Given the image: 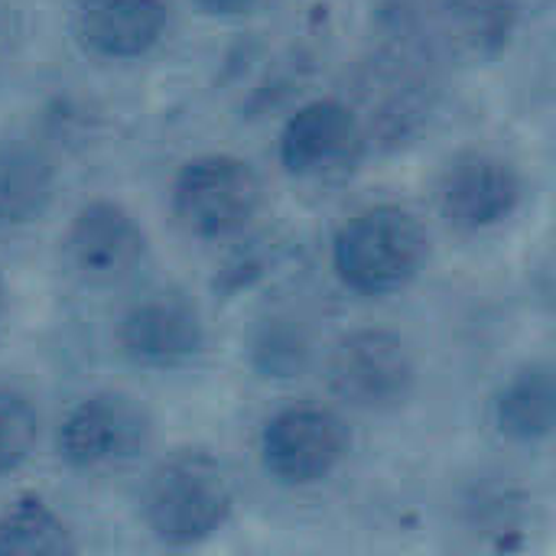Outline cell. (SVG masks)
Listing matches in <instances>:
<instances>
[{
    "label": "cell",
    "instance_id": "obj_1",
    "mask_svg": "<svg viewBox=\"0 0 556 556\" xmlns=\"http://www.w3.org/2000/svg\"><path fill=\"white\" fill-rule=\"evenodd\" d=\"M231 508V489L222 466L205 453H179L160 463L143 489L150 528L169 544L208 538Z\"/></svg>",
    "mask_w": 556,
    "mask_h": 556
},
{
    "label": "cell",
    "instance_id": "obj_2",
    "mask_svg": "<svg viewBox=\"0 0 556 556\" xmlns=\"http://www.w3.org/2000/svg\"><path fill=\"white\" fill-rule=\"evenodd\" d=\"M427 241L420 225L391 205L355 215L336 238V270L362 293H388L404 287L420 261Z\"/></svg>",
    "mask_w": 556,
    "mask_h": 556
},
{
    "label": "cell",
    "instance_id": "obj_3",
    "mask_svg": "<svg viewBox=\"0 0 556 556\" xmlns=\"http://www.w3.org/2000/svg\"><path fill=\"white\" fill-rule=\"evenodd\" d=\"M261 202V182L254 169L235 156L192 160L176 179L179 222L205 238L238 231Z\"/></svg>",
    "mask_w": 556,
    "mask_h": 556
},
{
    "label": "cell",
    "instance_id": "obj_4",
    "mask_svg": "<svg viewBox=\"0 0 556 556\" xmlns=\"http://www.w3.org/2000/svg\"><path fill=\"white\" fill-rule=\"evenodd\" d=\"M329 384L352 407L384 410L407 397L414 384V358L391 332H355L332 352Z\"/></svg>",
    "mask_w": 556,
    "mask_h": 556
},
{
    "label": "cell",
    "instance_id": "obj_5",
    "mask_svg": "<svg viewBox=\"0 0 556 556\" xmlns=\"http://www.w3.org/2000/svg\"><path fill=\"white\" fill-rule=\"evenodd\" d=\"M150 443V417L124 394L81 401L59 430V450L72 466L104 469L130 463Z\"/></svg>",
    "mask_w": 556,
    "mask_h": 556
},
{
    "label": "cell",
    "instance_id": "obj_6",
    "mask_svg": "<svg viewBox=\"0 0 556 556\" xmlns=\"http://www.w3.org/2000/svg\"><path fill=\"white\" fill-rule=\"evenodd\" d=\"M349 450L345 424L323 407H290L264 430V463L280 482L306 485L329 476Z\"/></svg>",
    "mask_w": 556,
    "mask_h": 556
},
{
    "label": "cell",
    "instance_id": "obj_7",
    "mask_svg": "<svg viewBox=\"0 0 556 556\" xmlns=\"http://www.w3.org/2000/svg\"><path fill=\"white\" fill-rule=\"evenodd\" d=\"M362 156V127L339 101L306 104L283 130V163L296 176L326 179L352 169Z\"/></svg>",
    "mask_w": 556,
    "mask_h": 556
},
{
    "label": "cell",
    "instance_id": "obj_8",
    "mask_svg": "<svg viewBox=\"0 0 556 556\" xmlns=\"http://www.w3.org/2000/svg\"><path fill=\"white\" fill-rule=\"evenodd\" d=\"M202 323L195 306L173 290H153L130 303L121 319V345L143 365H176L195 355Z\"/></svg>",
    "mask_w": 556,
    "mask_h": 556
},
{
    "label": "cell",
    "instance_id": "obj_9",
    "mask_svg": "<svg viewBox=\"0 0 556 556\" xmlns=\"http://www.w3.org/2000/svg\"><path fill=\"white\" fill-rule=\"evenodd\" d=\"M515 169L492 153L456 156L440 179V208L459 228H485L505 218L518 202Z\"/></svg>",
    "mask_w": 556,
    "mask_h": 556
},
{
    "label": "cell",
    "instance_id": "obj_10",
    "mask_svg": "<svg viewBox=\"0 0 556 556\" xmlns=\"http://www.w3.org/2000/svg\"><path fill=\"white\" fill-rule=\"evenodd\" d=\"M72 267L94 283L127 277L143 257V231L114 202H94L78 212L68 231Z\"/></svg>",
    "mask_w": 556,
    "mask_h": 556
},
{
    "label": "cell",
    "instance_id": "obj_11",
    "mask_svg": "<svg viewBox=\"0 0 556 556\" xmlns=\"http://www.w3.org/2000/svg\"><path fill=\"white\" fill-rule=\"evenodd\" d=\"M166 16V0H78L75 33L98 55L130 59L160 39Z\"/></svg>",
    "mask_w": 556,
    "mask_h": 556
},
{
    "label": "cell",
    "instance_id": "obj_12",
    "mask_svg": "<svg viewBox=\"0 0 556 556\" xmlns=\"http://www.w3.org/2000/svg\"><path fill=\"white\" fill-rule=\"evenodd\" d=\"M52 195L49 160L23 143L0 147V225L36 218Z\"/></svg>",
    "mask_w": 556,
    "mask_h": 556
},
{
    "label": "cell",
    "instance_id": "obj_13",
    "mask_svg": "<svg viewBox=\"0 0 556 556\" xmlns=\"http://www.w3.org/2000/svg\"><path fill=\"white\" fill-rule=\"evenodd\" d=\"M556 384L547 365L521 371L498 397V424L515 440H538L554 430Z\"/></svg>",
    "mask_w": 556,
    "mask_h": 556
},
{
    "label": "cell",
    "instance_id": "obj_14",
    "mask_svg": "<svg viewBox=\"0 0 556 556\" xmlns=\"http://www.w3.org/2000/svg\"><path fill=\"white\" fill-rule=\"evenodd\" d=\"M72 541L65 525L42 502H16L0 515V556L68 554Z\"/></svg>",
    "mask_w": 556,
    "mask_h": 556
},
{
    "label": "cell",
    "instance_id": "obj_15",
    "mask_svg": "<svg viewBox=\"0 0 556 556\" xmlns=\"http://www.w3.org/2000/svg\"><path fill=\"white\" fill-rule=\"evenodd\" d=\"M36 433H39V417L33 404L16 391L0 388V472L16 469L33 453Z\"/></svg>",
    "mask_w": 556,
    "mask_h": 556
},
{
    "label": "cell",
    "instance_id": "obj_16",
    "mask_svg": "<svg viewBox=\"0 0 556 556\" xmlns=\"http://www.w3.org/2000/svg\"><path fill=\"white\" fill-rule=\"evenodd\" d=\"M254 3L257 0H199V7H205L208 13H241Z\"/></svg>",
    "mask_w": 556,
    "mask_h": 556
}]
</instances>
